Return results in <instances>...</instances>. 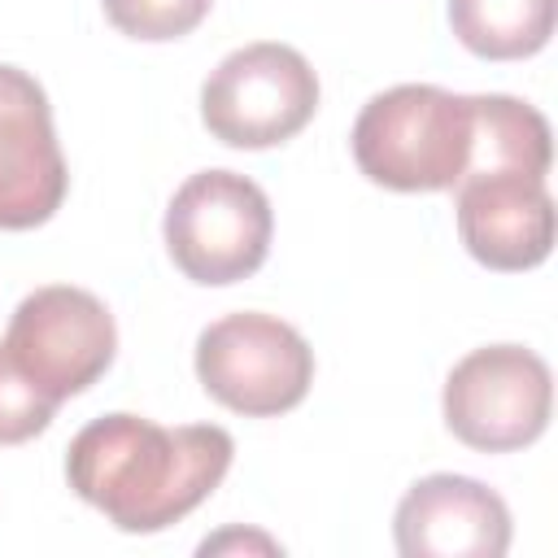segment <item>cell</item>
<instances>
[{"label": "cell", "mask_w": 558, "mask_h": 558, "mask_svg": "<svg viewBox=\"0 0 558 558\" xmlns=\"http://www.w3.org/2000/svg\"><path fill=\"white\" fill-rule=\"evenodd\" d=\"M218 423L157 427L140 414L92 418L65 453L70 488L122 532H161L196 510L231 466Z\"/></svg>", "instance_id": "cell-1"}, {"label": "cell", "mask_w": 558, "mask_h": 558, "mask_svg": "<svg viewBox=\"0 0 558 558\" xmlns=\"http://www.w3.org/2000/svg\"><path fill=\"white\" fill-rule=\"evenodd\" d=\"M357 170L392 192H445L471 161V96L401 83L371 96L353 122Z\"/></svg>", "instance_id": "cell-2"}, {"label": "cell", "mask_w": 558, "mask_h": 558, "mask_svg": "<svg viewBox=\"0 0 558 558\" xmlns=\"http://www.w3.org/2000/svg\"><path fill=\"white\" fill-rule=\"evenodd\" d=\"M166 248L192 283H235L266 262L275 214L266 192L235 170L192 174L166 205Z\"/></svg>", "instance_id": "cell-3"}, {"label": "cell", "mask_w": 558, "mask_h": 558, "mask_svg": "<svg viewBox=\"0 0 558 558\" xmlns=\"http://www.w3.org/2000/svg\"><path fill=\"white\" fill-rule=\"evenodd\" d=\"M318 109V78L288 44H248L222 57L201 87V118L231 148H270L292 140Z\"/></svg>", "instance_id": "cell-4"}, {"label": "cell", "mask_w": 558, "mask_h": 558, "mask_svg": "<svg viewBox=\"0 0 558 558\" xmlns=\"http://www.w3.org/2000/svg\"><path fill=\"white\" fill-rule=\"evenodd\" d=\"M196 375L227 410L266 418L292 410L310 392L314 349L283 318L240 310L196 336Z\"/></svg>", "instance_id": "cell-5"}, {"label": "cell", "mask_w": 558, "mask_h": 558, "mask_svg": "<svg viewBox=\"0 0 558 558\" xmlns=\"http://www.w3.org/2000/svg\"><path fill=\"white\" fill-rule=\"evenodd\" d=\"M549 405H554L549 366L523 344L471 349L445 379L449 432L484 453L532 445L549 423Z\"/></svg>", "instance_id": "cell-6"}, {"label": "cell", "mask_w": 558, "mask_h": 558, "mask_svg": "<svg viewBox=\"0 0 558 558\" xmlns=\"http://www.w3.org/2000/svg\"><path fill=\"white\" fill-rule=\"evenodd\" d=\"M0 344L31 384H39L52 401H65L109 371L118 331L100 296L52 283L22 296Z\"/></svg>", "instance_id": "cell-7"}, {"label": "cell", "mask_w": 558, "mask_h": 558, "mask_svg": "<svg viewBox=\"0 0 558 558\" xmlns=\"http://www.w3.org/2000/svg\"><path fill=\"white\" fill-rule=\"evenodd\" d=\"M65 183L44 87L17 65H0V227L31 231L48 222L65 201Z\"/></svg>", "instance_id": "cell-8"}, {"label": "cell", "mask_w": 558, "mask_h": 558, "mask_svg": "<svg viewBox=\"0 0 558 558\" xmlns=\"http://www.w3.org/2000/svg\"><path fill=\"white\" fill-rule=\"evenodd\" d=\"M458 192V235L475 262L488 270L541 266L554 248V196L545 179L519 170L466 174Z\"/></svg>", "instance_id": "cell-9"}, {"label": "cell", "mask_w": 558, "mask_h": 558, "mask_svg": "<svg viewBox=\"0 0 558 558\" xmlns=\"http://www.w3.org/2000/svg\"><path fill=\"white\" fill-rule=\"evenodd\" d=\"M405 558H501L510 549L506 501L466 475L418 480L392 519Z\"/></svg>", "instance_id": "cell-10"}, {"label": "cell", "mask_w": 558, "mask_h": 558, "mask_svg": "<svg viewBox=\"0 0 558 558\" xmlns=\"http://www.w3.org/2000/svg\"><path fill=\"white\" fill-rule=\"evenodd\" d=\"M554 161L549 122L541 109L514 96H471V161L466 174L519 170L545 179ZM462 174V179H466Z\"/></svg>", "instance_id": "cell-11"}, {"label": "cell", "mask_w": 558, "mask_h": 558, "mask_svg": "<svg viewBox=\"0 0 558 558\" xmlns=\"http://www.w3.org/2000/svg\"><path fill=\"white\" fill-rule=\"evenodd\" d=\"M453 35L493 61L532 57L554 35V0H449Z\"/></svg>", "instance_id": "cell-12"}, {"label": "cell", "mask_w": 558, "mask_h": 558, "mask_svg": "<svg viewBox=\"0 0 558 558\" xmlns=\"http://www.w3.org/2000/svg\"><path fill=\"white\" fill-rule=\"evenodd\" d=\"M52 410L57 401L39 384H31L0 344V445H22L39 436L52 423Z\"/></svg>", "instance_id": "cell-13"}, {"label": "cell", "mask_w": 558, "mask_h": 558, "mask_svg": "<svg viewBox=\"0 0 558 558\" xmlns=\"http://www.w3.org/2000/svg\"><path fill=\"white\" fill-rule=\"evenodd\" d=\"M209 13V0H105V17L131 39H179Z\"/></svg>", "instance_id": "cell-14"}]
</instances>
